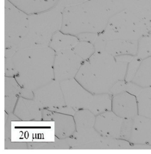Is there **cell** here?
Masks as SVG:
<instances>
[{
  "label": "cell",
  "mask_w": 151,
  "mask_h": 154,
  "mask_svg": "<svg viewBox=\"0 0 151 154\" xmlns=\"http://www.w3.org/2000/svg\"><path fill=\"white\" fill-rule=\"evenodd\" d=\"M126 85V82L125 80L118 81L112 87L109 93L114 96L125 91Z\"/></svg>",
  "instance_id": "cell-21"
},
{
  "label": "cell",
  "mask_w": 151,
  "mask_h": 154,
  "mask_svg": "<svg viewBox=\"0 0 151 154\" xmlns=\"http://www.w3.org/2000/svg\"><path fill=\"white\" fill-rule=\"evenodd\" d=\"M16 7L27 14L32 15L53 9L59 0H8Z\"/></svg>",
  "instance_id": "cell-12"
},
{
  "label": "cell",
  "mask_w": 151,
  "mask_h": 154,
  "mask_svg": "<svg viewBox=\"0 0 151 154\" xmlns=\"http://www.w3.org/2000/svg\"><path fill=\"white\" fill-rule=\"evenodd\" d=\"M128 141L133 144L151 145V119L137 115L133 118Z\"/></svg>",
  "instance_id": "cell-10"
},
{
  "label": "cell",
  "mask_w": 151,
  "mask_h": 154,
  "mask_svg": "<svg viewBox=\"0 0 151 154\" xmlns=\"http://www.w3.org/2000/svg\"><path fill=\"white\" fill-rule=\"evenodd\" d=\"M125 9L121 0H88L62 12L61 31L76 36L83 32L101 33L111 17Z\"/></svg>",
  "instance_id": "cell-1"
},
{
  "label": "cell",
  "mask_w": 151,
  "mask_h": 154,
  "mask_svg": "<svg viewBox=\"0 0 151 154\" xmlns=\"http://www.w3.org/2000/svg\"><path fill=\"white\" fill-rule=\"evenodd\" d=\"M144 88L132 82H126L125 91L137 97Z\"/></svg>",
  "instance_id": "cell-22"
},
{
  "label": "cell",
  "mask_w": 151,
  "mask_h": 154,
  "mask_svg": "<svg viewBox=\"0 0 151 154\" xmlns=\"http://www.w3.org/2000/svg\"><path fill=\"white\" fill-rule=\"evenodd\" d=\"M141 60L142 59L136 56L134 57L133 59L128 63L126 74L125 78V81L126 82H131L139 67Z\"/></svg>",
  "instance_id": "cell-20"
},
{
  "label": "cell",
  "mask_w": 151,
  "mask_h": 154,
  "mask_svg": "<svg viewBox=\"0 0 151 154\" xmlns=\"http://www.w3.org/2000/svg\"><path fill=\"white\" fill-rule=\"evenodd\" d=\"M137 99L139 115L151 119V87L143 88Z\"/></svg>",
  "instance_id": "cell-17"
},
{
  "label": "cell",
  "mask_w": 151,
  "mask_h": 154,
  "mask_svg": "<svg viewBox=\"0 0 151 154\" xmlns=\"http://www.w3.org/2000/svg\"><path fill=\"white\" fill-rule=\"evenodd\" d=\"M113 96L109 93L94 94L88 108L95 116L112 110Z\"/></svg>",
  "instance_id": "cell-16"
},
{
  "label": "cell",
  "mask_w": 151,
  "mask_h": 154,
  "mask_svg": "<svg viewBox=\"0 0 151 154\" xmlns=\"http://www.w3.org/2000/svg\"><path fill=\"white\" fill-rule=\"evenodd\" d=\"M124 119L109 111L96 116L94 128L103 137L121 139Z\"/></svg>",
  "instance_id": "cell-8"
},
{
  "label": "cell",
  "mask_w": 151,
  "mask_h": 154,
  "mask_svg": "<svg viewBox=\"0 0 151 154\" xmlns=\"http://www.w3.org/2000/svg\"><path fill=\"white\" fill-rule=\"evenodd\" d=\"M128 63L107 52H95L83 61L74 78L93 94L110 93L116 82L125 80Z\"/></svg>",
  "instance_id": "cell-2"
},
{
  "label": "cell",
  "mask_w": 151,
  "mask_h": 154,
  "mask_svg": "<svg viewBox=\"0 0 151 154\" xmlns=\"http://www.w3.org/2000/svg\"><path fill=\"white\" fill-rule=\"evenodd\" d=\"M148 34L145 23L131 12L124 9L111 17L106 29L98 34V37L104 43L115 39L138 41Z\"/></svg>",
  "instance_id": "cell-5"
},
{
  "label": "cell",
  "mask_w": 151,
  "mask_h": 154,
  "mask_svg": "<svg viewBox=\"0 0 151 154\" xmlns=\"http://www.w3.org/2000/svg\"><path fill=\"white\" fill-rule=\"evenodd\" d=\"M55 54L49 46L17 50L11 58L15 70L14 78L18 84L31 89L53 81Z\"/></svg>",
  "instance_id": "cell-3"
},
{
  "label": "cell",
  "mask_w": 151,
  "mask_h": 154,
  "mask_svg": "<svg viewBox=\"0 0 151 154\" xmlns=\"http://www.w3.org/2000/svg\"><path fill=\"white\" fill-rule=\"evenodd\" d=\"M84 60L73 49L56 53L54 59V79L60 82L75 77Z\"/></svg>",
  "instance_id": "cell-7"
},
{
  "label": "cell",
  "mask_w": 151,
  "mask_h": 154,
  "mask_svg": "<svg viewBox=\"0 0 151 154\" xmlns=\"http://www.w3.org/2000/svg\"><path fill=\"white\" fill-rule=\"evenodd\" d=\"M125 9L132 13L145 25L151 22V0H121Z\"/></svg>",
  "instance_id": "cell-13"
},
{
  "label": "cell",
  "mask_w": 151,
  "mask_h": 154,
  "mask_svg": "<svg viewBox=\"0 0 151 154\" xmlns=\"http://www.w3.org/2000/svg\"><path fill=\"white\" fill-rule=\"evenodd\" d=\"M87 1L88 0H59L58 4L65 8L81 4Z\"/></svg>",
  "instance_id": "cell-24"
},
{
  "label": "cell",
  "mask_w": 151,
  "mask_h": 154,
  "mask_svg": "<svg viewBox=\"0 0 151 154\" xmlns=\"http://www.w3.org/2000/svg\"><path fill=\"white\" fill-rule=\"evenodd\" d=\"M98 34L91 32H83L77 35L78 39L80 41L89 42L94 44L97 38Z\"/></svg>",
  "instance_id": "cell-23"
},
{
  "label": "cell",
  "mask_w": 151,
  "mask_h": 154,
  "mask_svg": "<svg viewBox=\"0 0 151 154\" xmlns=\"http://www.w3.org/2000/svg\"><path fill=\"white\" fill-rule=\"evenodd\" d=\"M146 26H147V29H148V33H151V22L147 24Z\"/></svg>",
  "instance_id": "cell-25"
},
{
  "label": "cell",
  "mask_w": 151,
  "mask_h": 154,
  "mask_svg": "<svg viewBox=\"0 0 151 154\" xmlns=\"http://www.w3.org/2000/svg\"><path fill=\"white\" fill-rule=\"evenodd\" d=\"M112 111L122 119H133L138 115L137 97L124 91L113 96Z\"/></svg>",
  "instance_id": "cell-9"
},
{
  "label": "cell",
  "mask_w": 151,
  "mask_h": 154,
  "mask_svg": "<svg viewBox=\"0 0 151 154\" xmlns=\"http://www.w3.org/2000/svg\"><path fill=\"white\" fill-rule=\"evenodd\" d=\"M138 41L115 39L104 43V52L114 56L121 55L137 56Z\"/></svg>",
  "instance_id": "cell-11"
},
{
  "label": "cell",
  "mask_w": 151,
  "mask_h": 154,
  "mask_svg": "<svg viewBox=\"0 0 151 154\" xmlns=\"http://www.w3.org/2000/svg\"><path fill=\"white\" fill-rule=\"evenodd\" d=\"M73 50L85 61L88 59L95 53V48L94 44L91 43L79 41Z\"/></svg>",
  "instance_id": "cell-19"
},
{
  "label": "cell",
  "mask_w": 151,
  "mask_h": 154,
  "mask_svg": "<svg viewBox=\"0 0 151 154\" xmlns=\"http://www.w3.org/2000/svg\"><path fill=\"white\" fill-rule=\"evenodd\" d=\"M77 36L59 31L54 34L49 47L56 53L73 49L79 42Z\"/></svg>",
  "instance_id": "cell-14"
},
{
  "label": "cell",
  "mask_w": 151,
  "mask_h": 154,
  "mask_svg": "<svg viewBox=\"0 0 151 154\" xmlns=\"http://www.w3.org/2000/svg\"><path fill=\"white\" fill-rule=\"evenodd\" d=\"M131 82L143 88L151 87V57L142 60Z\"/></svg>",
  "instance_id": "cell-15"
},
{
  "label": "cell",
  "mask_w": 151,
  "mask_h": 154,
  "mask_svg": "<svg viewBox=\"0 0 151 154\" xmlns=\"http://www.w3.org/2000/svg\"><path fill=\"white\" fill-rule=\"evenodd\" d=\"M63 9L57 4L50 10L29 15L28 33L17 50L49 46L54 34L61 30Z\"/></svg>",
  "instance_id": "cell-4"
},
{
  "label": "cell",
  "mask_w": 151,
  "mask_h": 154,
  "mask_svg": "<svg viewBox=\"0 0 151 154\" xmlns=\"http://www.w3.org/2000/svg\"><path fill=\"white\" fill-rule=\"evenodd\" d=\"M29 15L5 0V48L17 50L28 33Z\"/></svg>",
  "instance_id": "cell-6"
},
{
  "label": "cell",
  "mask_w": 151,
  "mask_h": 154,
  "mask_svg": "<svg viewBox=\"0 0 151 154\" xmlns=\"http://www.w3.org/2000/svg\"></svg>",
  "instance_id": "cell-26"
},
{
  "label": "cell",
  "mask_w": 151,
  "mask_h": 154,
  "mask_svg": "<svg viewBox=\"0 0 151 154\" xmlns=\"http://www.w3.org/2000/svg\"><path fill=\"white\" fill-rule=\"evenodd\" d=\"M137 56L142 60L151 57V33L144 35L139 40Z\"/></svg>",
  "instance_id": "cell-18"
}]
</instances>
